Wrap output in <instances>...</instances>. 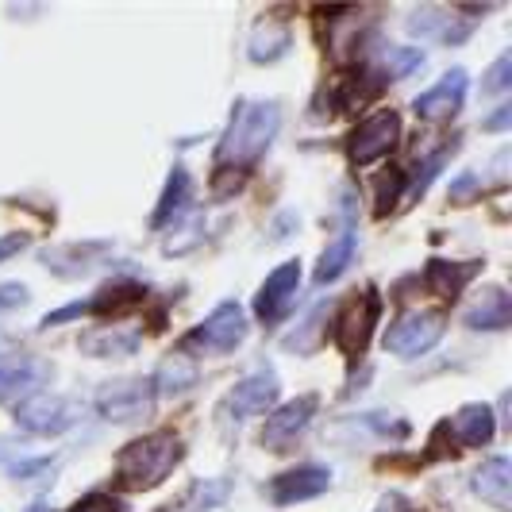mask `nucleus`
I'll list each match as a JSON object with an SVG mask.
<instances>
[{
  "instance_id": "f257e3e1",
  "label": "nucleus",
  "mask_w": 512,
  "mask_h": 512,
  "mask_svg": "<svg viewBox=\"0 0 512 512\" xmlns=\"http://www.w3.org/2000/svg\"><path fill=\"white\" fill-rule=\"evenodd\" d=\"M282 131V104L278 101H239L231 128L220 143V162L224 166H251L258 162L274 135Z\"/></svg>"
},
{
  "instance_id": "f03ea898",
  "label": "nucleus",
  "mask_w": 512,
  "mask_h": 512,
  "mask_svg": "<svg viewBox=\"0 0 512 512\" xmlns=\"http://www.w3.org/2000/svg\"><path fill=\"white\" fill-rule=\"evenodd\" d=\"M181 459V443L170 432H154V436L131 439L116 459V482L124 489H154L174 474Z\"/></svg>"
},
{
  "instance_id": "7ed1b4c3",
  "label": "nucleus",
  "mask_w": 512,
  "mask_h": 512,
  "mask_svg": "<svg viewBox=\"0 0 512 512\" xmlns=\"http://www.w3.org/2000/svg\"><path fill=\"white\" fill-rule=\"evenodd\" d=\"M243 339H247V312L235 301H224V305L212 308V316L205 324H197L189 332V347L205 351V355H228Z\"/></svg>"
},
{
  "instance_id": "20e7f679",
  "label": "nucleus",
  "mask_w": 512,
  "mask_h": 512,
  "mask_svg": "<svg viewBox=\"0 0 512 512\" xmlns=\"http://www.w3.org/2000/svg\"><path fill=\"white\" fill-rule=\"evenodd\" d=\"M443 328H447L443 312H409L385 332V351H393L397 359H420L443 339Z\"/></svg>"
},
{
  "instance_id": "39448f33",
  "label": "nucleus",
  "mask_w": 512,
  "mask_h": 512,
  "mask_svg": "<svg viewBox=\"0 0 512 512\" xmlns=\"http://www.w3.org/2000/svg\"><path fill=\"white\" fill-rule=\"evenodd\" d=\"M151 397V382H143V378H116V382L97 389V409L112 424H135V420H143L151 412Z\"/></svg>"
},
{
  "instance_id": "423d86ee",
  "label": "nucleus",
  "mask_w": 512,
  "mask_h": 512,
  "mask_svg": "<svg viewBox=\"0 0 512 512\" xmlns=\"http://www.w3.org/2000/svg\"><path fill=\"white\" fill-rule=\"evenodd\" d=\"M47 382H51V362L35 359V355L0 359V405H8V409L31 401Z\"/></svg>"
},
{
  "instance_id": "0eeeda50",
  "label": "nucleus",
  "mask_w": 512,
  "mask_h": 512,
  "mask_svg": "<svg viewBox=\"0 0 512 512\" xmlns=\"http://www.w3.org/2000/svg\"><path fill=\"white\" fill-rule=\"evenodd\" d=\"M378 316H382V308H378V293H374V289H366L362 297H351L347 305L339 308V316H335V343H339L347 355L362 351L366 339L374 335Z\"/></svg>"
},
{
  "instance_id": "6e6552de",
  "label": "nucleus",
  "mask_w": 512,
  "mask_h": 512,
  "mask_svg": "<svg viewBox=\"0 0 512 512\" xmlns=\"http://www.w3.org/2000/svg\"><path fill=\"white\" fill-rule=\"evenodd\" d=\"M397 139H401V120H397V112H374L370 120H362L359 131L351 135V143H347V154H351V162H378L382 154H389L397 147Z\"/></svg>"
},
{
  "instance_id": "1a4fd4ad",
  "label": "nucleus",
  "mask_w": 512,
  "mask_h": 512,
  "mask_svg": "<svg viewBox=\"0 0 512 512\" xmlns=\"http://www.w3.org/2000/svg\"><path fill=\"white\" fill-rule=\"evenodd\" d=\"M297 289H301V262H282L266 285L258 289V301H255V312L262 324H278L289 305H293V297H297Z\"/></svg>"
},
{
  "instance_id": "9d476101",
  "label": "nucleus",
  "mask_w": 512,
  "mask_h": 512,
  "mask_svg": "<svg viewBox=\"0 0 512 512\" xmlns=\"http://www.w3.org/2000/svg\"><path fill=\"white\" fill-rule=\"evenodd\" d=\"M16 424L27 436H58L74 424V409L66 397H31L16 409Z\"/></svg>"
},
{
  "instance_id": "9b49d317",
  "label": "nucleus",
  "mask_w": 512,
  "mask_h": 512,
  "mask_svg": "<svg viewBox=\"0 0 512 512\" xmlns=\"http://www.w3.org/2000/svg\"><path fill=\"white\" fill-rule=\"evenodd\" d=\"M328 486H332L328 466H293L270 482V497H274V505H297V501L320 497Z\"/></svg>"
},
{
  "instance_id": "f8f14e48",
  "label": "nucleus",
  "mask_w": 512,
  "mask_h": 512,
  "mask_svg": "<svg viewBox=\"0 0 512 512\" xmlns=\"http://www.w3.org/2000/svg\"><path fill=\"white\" fill-rule=\"evenodd\" d=\"M462 101H466V70H451L439 77L428 93H420L412 108L420 120H451L462 108Z\"/></svg>"
},
{
  "instance_id": "ddd939ff",
  "label": "nucleus",
  "mask_w": 512,
  "mask_h": 512,
  "mask_svg": "<svg viewBox=\"0 0 512 512\" xmlns=\"http://www.w3.org/2000/svg\"><path fill=\"white\" fill-rule=\"evenodd\" d=\"M462 320H466V328H474V332H505L512 324L509 293H505L501 285H486V289L466 305Z\"/></svg>"
},
{
  "instance_id": "4468645a",
  "label": "nucleus",
  "mask_w": 512,
  "mask_h": 512,
  "mask_svg": "<svg viewBox=\"0 0 512 512\" xmlns=\"http://www.w3.org/2000/svg\"><path fill=\"white\" fill-rule=\"evenodd\" d=\"M278 389H282V382H278V374L274 370H258V374H251V378H243V382L231 389L228 397V409L231 416H258V412H266L274 401H278Z\"/></svg>"
},
{
  "instance_id": "2eb2a0df",
  "label": "nucleus",
  "mask_w": 512,
  "mask_h": 512,
  "mask_svg": "<svg viewBox=\"0 0 512 512\" xmlns=\"http://www.w3.org/2000/svg\"><path fill=\"white\" fill-rule=\"evenodd\" d=\"M312 416H316V397H297V401H289V405H282V409L266 420L262 443H266V447H285V443H293V439L308 428Z\"/></svg>"
},
{
  "instance_id": "dca6fc26",
  "label": "nucleus",
  "mask_w": 512,
  "mask_h": 512,
  "mask_svg": "<svg viewBox=\"0 0 512 512\" xmlns=\"http://www.w3.org/2000/svg\"><path fill=\"white\" fill-rule=\"evenodd\" d=\"M474 493L489 501L493 509L509 512L512 509V486H509V459L505 455H497V459L482 462L478 470H474Z\"/></svg>"
},
{
  "instance_id": "f3484780",
  "label": "nucleus",
  "mask_w": 512,
  "mask_h": 512,
  "mask_svg": "<svg viewBox=\"0 0 512 512\" xmlns=\"http://www.w3.org/2000/svg\"><path fill=\"white\" fill-rule=\"evenodd\" d=\"M189 197H193V181H189V170L185 166H174L170 170V181H166V193L154 208V228H166V224H178L181 212L189 208Z\"/></svg>"
},
{
  "instance_id": "a211bd4d",
  "label": "nucleus",
  "mask_w": 512,
  "mask_h": 512,
  "mask_svg": "<svg viewBox=\"0 0 512 512\" xmlns=\"http://www.w3.org/2000/svg\"><path fill=\"white\" fill-rule=\"evenodd\" d=\"M81 351L85 355H97V359H124L139 351V332L131 328H104V332L81 335Z\"/></svg>"
},
{
  "instance_id": "6ab92c4d",
  "label": "nucleus",
  "mask_w": 512,
  "mask_h": 512,
  "mask_svg": "<svg viewBox=\"0 0 512 512\" xmlns=\"http://www.w3.org/2000/svg\"><path fill=\"white\" fill-rule=\"evenodd\" d=\"M451 432H455V439H459V443H466V447H482V443H489V439H493L497 424H493V412H489V405H466V409L455 412Z\"/></svg>"
},
{
  "instance_id": "aec40b11",
  "label": "nucleus",
  "mask_w": 512,
  "mask_h": 512,
  "mask_svg": "<svg viewBox=\"0 0 512 512\" xmlns=\"http://www.w3.org/2000/svg\"><path fill=\"white\" fill-rule=\"evenodd\" d=\"M289 43H293V35H289V27L278 24V20H266V24L255 27V35H251V43H247V54H251V62H278L285 51H289Z\"/></svg>"
},
{
  "instance_id": "412c9836",
  "label": "nucleus",
  "mask_w": 512,
  "mask_h": 512,
  "mask_svg": "<svg viewBox=\"0 0 512 512\" xmlns=\"http://www.w3.org/2000/svg\"><path fill=\"white\" fill-rule=\"evenodd\" d=\"M339 428H355V439H378V443H389V439H405L409 436V424L389 416V412H370V416H351L343 420Z\"/></svg>"
},
{
  "instance_id": "4be33fe9",
  "label": "nucleus",
  "mask_w": 512,
  "mask_h": 512,
  "mask_svg": "<svg viewBox=\"0 0 512 512\" xmlns=\"http://www.w3.org/2000/svg\"><path fill=\"white\" fill-rule=\"evenodd\" d=\"M197 366H193V359H185V355H170V359L158 366V378H154V393L158 397H181L189 385H197Z\"/></svg>"
},
{
  "instance_id": "5701e85b",
  "label": "nucleus",
  "mask_w": 512,
  "mask_h": 512,
  "mask_svg": "<svg viewBox=\"0 0 512 512\" xmlns=\"http://www.w3.org/2000/svg\"><path fill=\"white\" fill-rule=\"evenodd\" d=\"M351 258H355V231H343L316 262V285H332L351 266Z\"/></svg>"
},
{
  "instance_id": "b1692460",
  "label": "nucleus",
  "mask_w": 512,
  "mask_h": 512,
  "mask_svg": "<svg viewBox=\"0 0 512 512\" xmlns=\"http://www.w3.org/2000/svg\"><path fill=\"white\" fill-rule=\"evenodd\" d=\"M420 66H424V54L412 51V47H389V51L374 62L378 81H401V77H409L412 70H420Z\"/></svg>"
},
{
  "instance_id": "393cba45",
  "label": "nucleus",
  "mask_w": 512,
  "mask_h": 512,
  "mask_svg": "<svg viewBox=\"0 0 512 512\" xmlns=\"http://www.w3.org/2000/svg\"><path fill=\"white\" fill-rule=\"evenodd\" d=\"M143 293H147V289L139 282H112V285H104L97 297H89L85 305H89V312H120V308L135 305Z\"/></svg>"
},
{
  "instance_id": "a878e982",
  "label": "nucleus",
  "mask_w": 512,
  "mask_h": 512,
  "mask_svg": "<svg viewBox=\"0 0 512 512\" xmlns=\"http://www.w3.org/2000/svg\"><path fill=\"white\" fill-rule=\"evenodd\" d=\"M478 270V262H466V266H459V262H432L428 266V282L436 285L439 293H459L462 285H466V274H474Z\"/></svg>"
},
{
  "instance_id": "bb28decb",
  "label": "nucleus",
  "mask_w": 512,
  "mask_h": 512,
  "mask_svg": "<svg viewBox=\"0 0 512 512\" xmlns=\"http://www.w3.org/2000/svg\"><path fill=\"white\" fill-rule=\"evenodd\" d=\"M509 89H512V54L505 51L493 62V70L486 74V81H482V93H486V97H497V93H509Z\"/></svg>"
},
{
  "instance_id": "cd10ccee",
  "label": "nucleus",
  "mask_w": 512,
  "mask_h": 512,
  "mask_svg": "<svg viewBox=\"0 0 512 512\" xmlns=\"http://www.w3.org/2000/svg\"><path fill=\"white\" fill-rule=\"evenodd\" d=\"M224 501H228V482H224V478L201 482V486L193 489V512L216 509V505H224Z\"/></svg>"
},
{
  "instance_id": "c85d7f7f",
  "label": "nucleus",
  "mask_w": 512,
  "mask_h": 512,
  "mask_svg": "<svg viewBox=\"0 0 512 512\" xmlns=\"http://www.w3.org/2000/svg\"><path fill=\"white\" fill-rule=\"evenodd\" d=\"M70 512H128L124 501H116V497H108V493H89L81 505H74Z\"/></svg>"
},
{
  "instance_id": "c756f323",
  "label": "nucleus",
  "mask_w": 512,
  "mask_h": 512,
  "mask_svg": "<svg viewBox=\"0 0 512 512\" xmlns=\"http://www.w3.org/2000/svg\"><path fill=\"white\" fill-rule=\"evenodd\" d=\"M27 301H31L27 285H16V282L0 285V316H4V312H16V308L27 305Z\"/></svg>"
},
{
  "instance_id": "7c9ffc66",
  "label": "nucleus",
  "mask_w": 512,
  "mask_h": 512,
  "mask_svg": "<svg viewBox=\"0 0 512 512\" xmlns=\"http://www.w3.org/2000/svg\"><path fill=\"white\" fill-rule=\"evenodd\" d=\"M27 247V235H20V231H12V235H4L0 239V262H8V258H16L20 251Z\"/></svg>"
},
{
  "instance_id": "2f4dec72",
  "label": "nucleus",
  "mask_w": 512,
  "mask_h": 512,
  "mask_svg": "<svg viewBox=\"0 0 512 512\" xmlns=\"http://www.w3.org/2000/svg\"><path fill=\"white\" fill-rule=\"evenodd\" d=\"M478 189H474V174H462L459 181H455V189H451V201H470Z\"/></svg>"
},
{
  "instance_id": "473e14b6",
  "label": "nucleus",
  "mask_w": 512,
  "mask_h": 512,
  "mask_svg": "<svg viewBox=\"0 0 512 512\" xmlns=\"http://www.w3.org/2000/svg\"><path fill=\"white\" fill-rule=\"evenodd\" d=\"M374 512H409V501H405L401 493H385L382 505H378Z\"/></svg>"
},
{
  "instance_id": "72a5a7b5",
  "label": "nucleus",
  "mask_w": 512,
  "mask_h": 512,
  "mask_svg": "<svg viewBox=\"0 0 512 512\" xmlns=\"http://www.w3.org/2000/svg\"><path fill=\"white\" fill-rule=\"evenodd\" d=\"M509 120H512V108H509V104H505V108H501L497 116H489L486 131H505V128H509Z\"/></svg>"
}]
</instances>
